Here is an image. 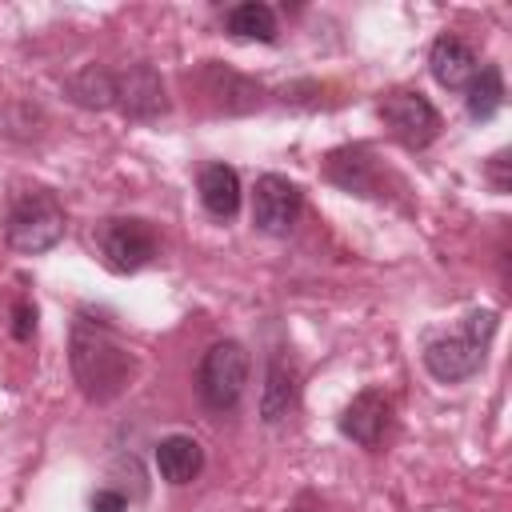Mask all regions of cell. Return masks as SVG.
I'll list each match as a JSON object with an SVG mask.
<instances>
[{"label": "cell", "mask_w": 512, "mask_h": 512, "mask_svg": "<svg viewBox=\"0 0 512 512\" xmlns=\"http://www.w3.org/2000/svg\"><path fill=\"white\" fill-rule=\"evenodd\" d=\"M496 324H500V312L496 308H476L460 320V328L444 332V336H432L424 344V368L432 380L440 384H464L472 380L484 360H488V344L496 336Z\"/></svg>", "instance_id": "2"}, {"label": "cell", "mask_w": 512, "mask_h": 512, "mask_svg": "<svg viewBox=\"0 0 512 512\" xmlns=\"http://www.w3.org/2000/svg\"><path fill=\"white\" fill-rule=\"evenodd\" d=\"M200 80H204V92L216 100L220 112H232V116H236V112H252V108L264 104V88H260L256 80L232 72L228 64L208 60L204 72H200Z\"/></svg>", "instance_id": "11"}, {"label": "cell", "mask_w": 512, "mask_h": 512, "mask_svg": "<svg viewBox=\"0 0 512 512\" xmlns=\"http://www.w3.org/2000/svg\"><path fill=\"white\" fill-rule=\"evenodd\" d=\"M300 208H304V192L288 176L264 172L256 180V188H252V224L264 236H288L300 220Z\"/></svg>", "instance_id": "9"}, {"label": "cell", "mask_w": 512, "mask_h": 512, "mask_svg": "<svg viewBox=\"0 0 512 512\" xmlns=\"http://www.w3.org/2000/svg\"><path fill=\"white\" fill-rule=\"evenodd\" d=\"M64 204L52 188H20L4 212V244L20 256H44L64 240Z\"/></svg>", "instance_id": "3"}, {"label": "cell", "mask_w": 512, "mask_h": 512, "mask_svg": "<svg viewBox=\"0 0 512 512\" xmlns=\"http://www.w3.org/2000/svg\"><path fill=\"white\" fill-rule=\"evenodd\" d=\"M196 192H200V204L208 208V216H216V220H232L240 212V176L224 160H212L200 168Z\"/></svg>", "instance_id": "13"}, {"label": "cell", "mask_w": 512, "mask_h": 512, "mask_svg": "<svg viewBox=\"0 0 512 512\" xmlns=\"http://www.w3.org/2000/svg\"><path fill=\"white\" fill-rule=\"evenodd\" d=\"M88 512H128V496L116 488H96L88 496Z\"/></svg>", "instance_id": "20"}, {"label": "cell", "mask_w": 512, "mask_h": 512, "mask_svg": "<svg viewBox=\"0 0 512 512\" xmlns=\"http://www.w3.org/2000/svg\"><path fill=\"white\" fill-rule=\"evenodd\" d=\"M464 104H468V116H472L476 124L492 120V116L504 108V72H500V64L476 68V76H472L468 88H464Z\"/></svg>", "instance_id": "17"}, {"label": "cell", "mask_w": 512, "mask_h": 512, "mask_svg": "<svg viewBox=\"0 0 512 512\" xmlns=\"http://www.w3.org/2000/svg\"><path fill=\"white\" fill-rule=\"evenodd\" d=\"M324 180L352 192V196H372L380 200L388 188V172L384 164L376 160V152L368 144H344V148H332L324 156Z\"/></svg>", "instance_id": "8"}, {"label": "cell", "mask_w": 512, "mask_h": 512, "mask_svg": "<svg viewBox=\"0 0 512 512\" xmlns=\"http://www.w3.org/2000/svg\"><path fill=\"white\" fill-rule=\"evenodd\" d=\"M92 248L100 256V264L116 276L140 272L156 260V228L140 216H104L92 228Z\"/></svg>", "instance_id": "5"}, {"label": "cell", "mask_w": 512, "mask_h": 512, "mask_svg": "<svg viewBox=\"0 0 512 512\" xmlns=\"http://www.w3.org/2000/svg\"><path fill=\"white\" fill-rule=\"evenodd\" d=\"M388 420H392V404L380 388H364L348 400V408L340 412V436H348L352 444L360 448H376L388 432Z\"/></svg>", "instance_id": "10"}, {"label": "cell", "mask_w": 512, "mask_h": 512, "mask_svg": "<svg viewBox=\"0 0 512 512\" xmlns=\"http://www.w3.org/2000/svg\"><path fill=\"white\" fill-rule=\"evenodd\" d=\"M252 356L240 340H216L196 368V392L208 412H232L248 388Z\"/></svg>", "instance_id": "4"}, {"label": "cell", "mask_w": 512, "mask_h": 512, "mask_svg": "<svg viewBox=\"0 0 512 512\" xmlns=\"http://www.w3.org/2000/svg\"><path fill=\"white\" fill-rule=\"evenodd\" d=\"M292 408H296V368L276 352V356H268V368H264L260 420L264 424H280Z\"/></svg>", "instance_id": "15"}, {"label": "cell", "mask_w": 512, "mask_h": 512, "mask_svg": "<svg viewBox=\"0 0 512 512\" xmlns=\"http://www.w3.org/2000/svg\"><path fill=\"white\" fill-rule=\"evenodd\" d=\"M288 512H328V508H324L316 496H308V492H304V496H296V504H292Z\"/></svg>", "instance_id": "22"}, {"label": "cell", "mask_w": 512, "mask_h": 512, "mask_svg": "<svg viewBox=\"0 0 512 512\" xmlns=\"http://www.w3.org/2000/svg\"><path fill=\"white\" fill-rule=\"evenodd\" d=\"M484 172H488V180H492L496 192H508V188H512V180H508V148H500V152L484 164Z\"/></svg>", "instance_id": "21"}, {"label": "cell", "mask_w": 512, "mask_h": 512, "mask_svg": "<svg viewBox=\"0 0 512 512\" xmlns=\"http://www.w3.org/2000/svg\"><path fill=\"white\" fill-rule=\"evenodd\" d=\"M112 108H120L128 120H160L168 112V88L164 76L152 64H128L120 72H112Z\"/></svg>", "instance_id": "7"}, {"label": "cell", "mask_w": 512, "mask_h": 512, "mask_svg": "<svg viewBox=\"0 0 512 512\" xmlns=\"http://www.w3.org/2000/svg\"><path fill=\"white\" fill-rule=\"evenodd\" d=\"M68 368H72V380L84 392V400L112 404L116 396H124L132 388L140 360L108 324L80 316L68 336Z\"/></svg>", "instance_id": "1"}, {"label": "cell", "mask_w": 512, "mask_h": 512, "mask_svg": "<svg viewBox=\"0 0 512 512\" xmlns=\"http://www.w3.org/2000/svg\"><path fill=\"white\" fill-rule=\"evenodd\" d=\"M380 120L392 132V140H400L408 152L428 148L440 136V128H444L436 104L424 92H416V88H392V92H384Z\"/></svg>", "instance_id": "6"}, {"label": "cell", "mask_w": 512, "mask_h": 512, "mask_svg": "<svg viewBox=\"0 0 512 512\" xmlns=\"http://www.w3.org/2000/svg\"><path fill=\"white\" fill-rule=\"evenodd\" d=\"M32 332H36V304L16 300L12 304V336L16 340H32Z\"/></svg>", "instance_id": "19"}, {"label": "cell", "mask_w": 512, "mask_h": 512, "mask_svg": "<svg viewBox=\"0 0 512 512\" xmlns=\"http://www.w3.org/2000/svg\"><path fill=\"white\" fill-rule=\"evenodd\" d=\"M204 468V448L196 436H184V432H172L156 444V472L168 480V484H192Z\"/></svg>", "instance_id": "14"}, {"label": "cell", "mask_w": 512, "mask_h": 512, "mask_svg": "<svg viewBox=\"0 0 512 512\" xmlns=\"http://www.w3.org/2000/svg\"><path fill=\"white\" fill-rule=\"evenodd\" d=\"M224 28L228 36H240V40H260V44H272L276 40V12L272 4L264 0H244V4H232L224 12Z\"/></svg>", "instance_id": "16"}, {"label": "cell", "mask_w": 512, "mask_h": 512, "mask_svg": "<svg viewBox=\"0 0 512 512\" xmlns=\"http://www.w3.org/2000/svg\"><path fill=\"white\" fill-rule=\"evenodd\" d=\"M428 68H432V76H436L440 88L464 92L480 64H476V52H472L460 36L444 32V36H436V44H432V52H428Z\"/></svg>", "instance_id": "12"}, {"label": "cell", "mask_w": 512, "mask_h": 512, "mask_svg": "<svg viewBox=\"0 0 512 512\" xmlns=\"http://www.w3.org/2000/svg\"><path fill=\"white\" fill-rule=\"evenodd\" d=\"M68 96H72V104L92 108V112L112 108V72H108V68H100V64L80 68V72L68 80Z\"/></svg>", "instance_id": "18"}]
</instances>
